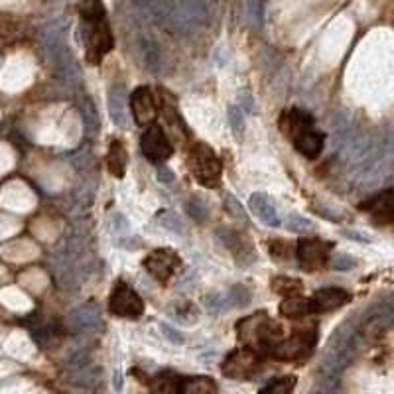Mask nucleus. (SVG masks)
Here are the masks:
<instances>
[{"label":"nucleus","mask_w":394,"mask_h":394,"mask_svg":"<svg viewBox=\"0 0 394 394\" xmlns=\"http://www.w3.org/2000/svg\"><path fill=\"white\" fill-rule=\"evenodd\" d=\"M280 316L286 319H304L309 316L308 298H304L302 294H294V296H286L280 306H278Z\"/></svg>","instance_id":"16"},{"label":"nucleus","mask_w":394,"mask_h":394,"mask_svg":"<svg viewBox=\"0 0 394 394\" xmlns=\"http://www.w3.org/2000/svg\"><path fill=\"white\" fill-rule=\"evenodd\" d=\"M79 16L83 20V43H85L87 61L91 65H99L115 46L103 0H81Z\"/></svg>","instance_id":"1"},{"label":"nucleus","mask_w":394,"mask_h":394,"mask_svg":"<svg viewBox=\"0 0 394 394\" xmlns=\"http://www.w3.org/2000/svg\"><path fill=\"white\" fill-rule=\"evenodd\" d=\"M188 166L199 186L217 189L223 180V166L219 156L203 142H196L188 152Z\"/></svg>","instance_id":"5"},{"label":"nucleus","mask_w":394,"mask_h":394,"mask_svg":"<svg viewBox=\"0 0 394 394\" xmlns=\"http://www.w3.org/2000/svg\"><path fill=\"white\" fill-rule=\"evenodd\" d=\"M334 245L317 237L300 239L296 245V258L304 272H319L329 265Z\"/></svg>","instance_id":"7"},{"label":"nucleus","mask_w":394,"mask_h":394,"mask_svg":"<svg viewBox=\"0 0 394 394\" xmlns=\"http://www.w3.org/2000/svg\"><path fill=\"white\" fill-rule=\"evenodd\" d=\"M294 386H296V377H278L275 378L272 383H268L266 386H262V390L260 393H276V394H286L292 393L294 390Z\"/></svg>","instance_id":"18"},{"label":"nucleus","mask_w":394,"mask_h":394,"mask_svg":"<svg viewBox=\"0 0 394 394\" xmlns=\"http://www.w3.org/2000/svg\"><path fill=\"white\" fill-rule=\"evenodd\" d=\"M180 266V255L171 249H156L144 258V268L148 270V275L156 278L158 282H168Z\"/></svg>","instance_id":"11"},{"label":"nucleus","mask_w":394,"mask_h":394,"mask_svg":"<svg viewBox=\"0 0 394 394\" xmlns=\"http://www.w3.org/2000/svg\"><path fill=\"white\" fill-rule=\"evenodd\" d=\"M109 312L122 319H138L144 314V302L129 284L117 282L109 296Z\"/></svg>","instance_id":"9"},{"label":"nucleus","mask_w":394,"mask_h":394,"mask_svg":"<svg viewBox=\"0 0 394 394\" xmlns=\"http://www.w3.org/2000/svg\"><path fill=\"white\" fill-rule=\"evenodd\" d=\"M265 357L247 345H240L239 349L231 351L221 363V373L231 380H249L262 368Z\"/></svg>","instance_id":"6"},{"label":"nucleus","mask_w":394,"mask_h":394,"mask_svg":"<svg viewBox=\"0 0 394 394\" xmlns=\"http://www.w3.org/2000/svg\"><path fill=\"white\" fill-rule=\"evenodd\" d=\"M278 127L302 156L316 160L317 156L321 154L326 137L316 129V119L312 117V112L298 109V107L286 109L278 117Z\"/></svg>","instance_id":"2"},{"label":"nucleus","mask_w":394,"mask_h":394,"mask_svg":"<svg viewBox=\"0 0 394 394\" xmlns=\"http://www.w3.org/2000/svg\"><path fill=\"white\" fill-rule=\"evenodd\" d=\"M127 166H129V150L120 138H112L109 142V150H107V168L109 174L115 178H124L127 174Z\"/></svg>","instance_id":"14"},{"label":"nucleus","mask_w":394,"mask_h":394,"mask_svg":"<svg viewBox=\"0 0 394 394\" xmlns=\"http://www.w3.org/2000/svg\"><path fill=\"white\" fill-rule=\"evenodd\" d=\"M272 290L278 294V296H294V294H302V282L296 280V278H290V276H276L272 280Z\"/></svg>","instance_id":"17"},{"label":"nucleus","mask_w":394,"mask_h":394,"mask_svg":"<svg viewBox=\"0 0 394 394\" xmlns=\"http://www.w3.org/2000/svg\"><path fill=\"white\" fill-rule=\"evenodd\" d=\"M235 329H237L240 345H247L250 349H255L262 357H268L270 351L275 349L276 343L288 334L284 324L272 319L266 312H257L252 316L243 317Z\"/></svg>","instance_id":"3"},{"label":"nucleus","mask_w":394,"mask_h":394,"mask_svg":"<svg viewBox=\"0 0 394 394\" xmlns=\"http://www.w3.org/2000/svg\"><path fill=\"white\" fill-rule=\"evenodd\" d=\"M140 152L154 164L168 162L174 154V144L166 134V130L158 124L152 122L142 130V137H140Z\"/></svg>","instance_id":"8"},{"label":"nucleus","mask_w":394,"mask_h":394,"mask_svg":"<svg viewBox=\"0 0 394 394\" xmlns=\"http://www.w3.org/2000/svg\"><path fill=\"white\" fill-rule=\"evenodd\" d=\"M349 302H351V294L347 290H343V288H335V286L334 288H321L312 298H308L309 316L334 312V309L343 308Z\"/></svg>","instance_id":"12"},{"label":"nucleus","mask_w":394,"mask_h":394,"mask_svg":"<svg viewBox=\"0 0 394 394\" xmlns=\"http://www.w3.org/2000/svg\"><path fill=\"white\" fill-rule=\"evenodd\" d=\"M361 209L367 211L377 225H390L394 219V191L393 188H386L378 196L361 203Z\"/></svg>","instance_id":"13"},{"label":"nucleus","mask_w":394,"mask_h":394,"mask_svg":"<svg viewBox=\"0 0 394 394\" xmlns=\"http://www.w3.org/2000/svg\"><path fill=\"white\" fill-rule=\"evenodd\" d=\"M130 112H132V119L140 129L158 120L160 105H158V99H156L154 91L150 87H137L132 91V95H130Z\"/></svg>","instance_id":"10"},{"label":"nucleus","mask_w":394,"mask_h":394,"mask_svg":"<svg viewBox=\"0 0 394 394\" xmlns=\"http://www.w3.org/2000/svg\"><path fill=\"white\" fill-rule=\"evenodd\" d=\"M219 386L211 377H180L178 393L180 394H215Z\"/></svg>","instance_id":"15"},{"label":"nucleus","mask_w":394,"mask_h":394,"mask_svg":"<svg viewBox=\"0 0 394 394\" xmlns=\"http://www.w3.org/2000/svg\"><path fill=\"white\" fill-rule=\"evenodd\" d=\"M317 343V326L306 324L302 327L288 329L280 341L276 343L268 359L284 361V363H302L314 353Z\"/></svg>","instance_id":"4"}]
</instances>
